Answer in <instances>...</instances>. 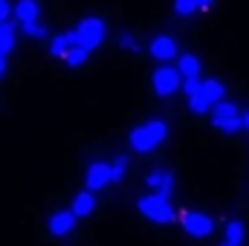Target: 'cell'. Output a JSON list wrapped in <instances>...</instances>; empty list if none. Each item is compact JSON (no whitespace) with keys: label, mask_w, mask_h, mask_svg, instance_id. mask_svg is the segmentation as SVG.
I'll return each mask as SVG.
<instances>
[{"label":"cell","mask_w":249,"mask_h":246,"mask_svg":"<svg viewBox=\"0 0 249 246\" xmlns=\"http://www.w3.org/2000/svg\"><path fill=\"white\" fill-rule=\"evenodd\" d=\"M105 32H107V26H105V20L102 18H84L75 29H70V32H61V35H55L53 38V44H50V53L55 55V58H64L70 50H75V47H84V50H96L102 41H105Z\"/></svg>","instance_id":"obj_1"},{"label":"cell","mask_w":249,"mask_h":246,"mask_svg":"<svg viewBox=\"0 0 249 246\" xmlns=\"http://www.w3.org/2000/svg\"><path fill=\"white\" fill-rule=\"evenodd\" d=\"M165 136H168V124L162 119H151V122H142L139 127H133L127 142L136 154H151L165 142Z\"/></svg>","instance_id":"obj_2"},{"label":"cell","mask_w":249,"mask_h":246,"mask_svg":"<svg viewBox=\"0 0 249 246\" xmlns=\"http://www.w3.org/2000/svg\"><path fill=\"white\" fill-rule=\"evenodd\" d=\"M136 209H139V214L142 217H148V220H154V223H174V217H177V211H174V206H171V194H157V191H151V194H145V197H139L136 200Z\"/></svg>","instance_id":"obj_3"},{"label":"cell","mask_w":249,"mask_h":246,"mask_svg":"<svg viewBox=\"0 0 249 246\" xmlns=\"http://www.w3.org/2000/svg\"><path fill=\"white\" fill-rule=\"evenodd\" d=\"M212 124L223 133H241L244 130V110L232 102H217L212 107Z\"/></svg>","instance_id":"obj_4"},{"label":"cell","mask_w":249,"mask_h":246,"mask_svg":"<svg viewBox=\"0 0 249 246\" xmlns=\"http://www.w3.org/2000/svg\"><path fill=\"white\" fill-rule=\"evenodd\" d=\"M183 84H186V78H183V72H180L177 67H157L154 75H151V87H154V93L162 96V99L180 93Z\"/></svg>","instance_id":"obj_5"},{"label":"cell","mask_w":249,"mask_h":246,"mask_svg":"<svg viewBox=\"0 0 249 246\" xmlns=\"http://www.w3.org/2000/svg\"><path fill=\"white\" fill-rule=\"evenodd\" d=\"M148 55L154 58V61H174V58H180V47H177V41L171 38V35H157V38H151V44H148Z\"/></svg>","instance_id":"obj_6"},{"label":"cell","mask_w":249,"mask_h":246,"mask_svg":"<svg viewBox=\"0 0 249 246\" xmlns=\"http://www.w3.org/2000/svg\"><path fill=\"white\" fill-rule=\"evenodd\" d=\"M180 223H183L186 235H191V238H209L214 232V220L209 214H203V211H186L180 217Z\"/></svg>","instance_id":"obj_7"},{"label":"cell","mask_w":249,"mask_h":246,"mask_svg":"<svg viewBox=\"0 0 249 246\" xmlns=\"http://www.w3.org/2000/svg\"><path fill=\"white\" fill-rule=\"evenodd\" d=\"M84 183H87V188H93V191L116 183V177H113V162H90V165H87V174H84Z\"/></svg>","instance_id":"obj_8"},{"label":"cell","mask_w":249,"mask_h":246,"mask_svg":"<svg viewBox=\"0 0 249 246\" xmlns=\"http://www.w3.org/2000/svg\"><path fill=\"white\" fill-rule=\"evenodd\" d=\"M145 185H148V191H157V194H171V191H174V174H171L168 168H154V171H148Z\"/></svg>","instance_id":"obj_9"},{"label":"cell","mask_w":249,"mask_h":246,"mask_svg":"<svg viewBox=\"0 0 249 246\" xmlns=\"http://www.w3.org/2000/svg\"><path fill=\"white\" fill-rule=\"evenodd\" d=\"M75 211L70 209V211H55L53 217H50V232L55 235V238H64V235H70L72 229H75Z\"/></svg>","instance_id":"obj_10"},{"label":"cell","mask_w":249,"mask_h":246,"mask_svg":"<svg viewBox=\"0 0 249 246\" xmlns=\"http://www.w3.org/2000/svg\"><path fill=\"white\" fill-rule=\"evenodd\" d=\"M93 209H96V194H93V188H87V191H81V194L72 197V211H75V217H87V214H93Z\"/></svg>","instance_id":"obj_11"},{"label":"cell","mask_w":249,"mask_h":246,"mask_svg":"<svg viewBox=\"0 0 249 246\" xmlns=\"http://www.w3.org/2000/svg\"><path fill=\"white\" fill-rule=\"evenodd\" d=\"M38 15H41V6H38V0H18V3H15V18H18L20 23L38 20Z\"/></svg>","instance_id":"obj_12"},{"label":"cell","mask_w":249,"mask_h":246,"mask_svg":"<svg viewBox=\"0 0 249 246\" xmlns=\"http://www.w3.org/2000/svg\"><path fill=\"white\" fill-rule=\"evenodd\" d=\"M214 0H174V12L180 15V18H191L194 12H203V9H209Z\"/></svg>","instance_id":"obj_13"},{"label":"cell","mask_w":249,"mask_h":246,"mask_svg":"<svg viewBox=\"0 0 249 246\" xmlns=\"http://www.w3.org/2000/svg\"><path fill=\"white\" fill-rule=\"evenodd\" d=\"M177 70L183 72V78H200V58L191 53H183L177 58Z\"/></svg>","instance_id":"obj_14"},{"label":"cell","mask_w":249,"mask_h":246,"mask_svg":"<svg viewBox=\"0 0 249 246\" xmlns=\"http://www.w3.org/2000/svg\"><path fill=\"white\" fill-rule=\"evenodd\" d=\"M203 93H206V99H209L212 105H217V102H223L226 87H223L217 78H206V81H203Z\"/></svg>","instance_id":"obj_15"},{"label":"cell","mask_w":249,"mask_h":246,"mask_svg":"<svg viewBox=\"0 0 249 246\" xmlns=\"http://www.w3.org/2000/svg\"><path fill=\"white\" fill-rule=\"evenodd\" d=\"M15 50V26L9 23V20H3L0 23V53H12Z\"/></svg>","instance_id":"obj_16"},{"label":"cell","mask_w":249,"mask_h":246,"mask_svg":"<svg viewBox=\"0 0 249 246\" xmlns=\"http://www.w3.org/2000/svg\"><path fill=\"white\" fill-rule=\"evenodd\" d=\"M226 244H232V246L244 244V223L241 220H229L226 223Z\"/></svg>","instance_id":"obj_17"},{"label":"cell","mask_w":249,"mask_h":246,"mask_svg":"<svg viewBox=\"0 0 249 246\" xmlns=\"http://www.w3.org/2000/svg\"><path fill=\"white\" fill-rule=\"evenodd\" d=\"M188 107H191L194 113H212V107H214V105H212V102L206 99V93L200 90V93H194V96H188Z\"/></svg>","instance_id":"obj_18"},{"label":"cell","mask_w":249,"mask_h":246,"mask_svg":"<svg viewBox=\"0 0 249 246\" xmlns=\"http://www.w3.org/2000/svg\"><path fill=\"white\" fill-rule=\"evenodd\" d=\"M87 58H90V50H84V47H75V50H70V53L64 55L61 61L67 64V67H81Z\"/></svg>","instance_id":"obj_19"},{"label":"cell","mask_w":249,"mask_h":246,"mask_svg":"<svg viewBox=\"0 0 249 246\" xmlns=\"http://www.w3.org/2000/svg\"><path fill=\"white\" fill-rule=\"evenodd\" d=\"M20 26H23V32L29 38H47V26L41 20H29V23H20Z\"/></svg>","instance_id":"obj_20"},{"label":"cell","mask_w":249,"mask_h":246,"mask_svg":"<svg viewBox=\"0 0 249 246\" xmlns=\"http://www.w3.org/2000/svg\"><path fill=\"white\" fill-rule=\"evenodd\" d=\"M119 47L127 53H139V38L133 32H119Z\"/></svg>","instance_id":"obj_21"},{"label":"cell","mask_w":249,"mask_h":246,"mask_svg":"<svg viewBox=\"0 0 249 246\" xmlns=\"http://www.w3.org/2000/svg\"><path fill=\"white\" fill-rule=\"evenodd\" d=\"M124 171H127V159H124V157H116V159H113V177H116V183L124 177Z\"/></svg>","instance_id":"obj_22"},{"label":"cell","mask_w":249,"mask_h":246,"mask_svg":"<svg viewBox=\"0 0 249 246\" xmlns=\"http://www.w3.org/2000/svg\"><path fill=\"white\" fill-rule=\"evenodd\" d=\"M9 12H15V6H9V0H0V23L9 20Z\"/></svg>","instance_id":"obj_23"},{"label":"cell","mask_w":249,"mask_h":246,"mask_svg":"<svg viewBox=\"0 0 249 246\" xmlns=\"http://www.w3.org/2000/svg\"><path fill=\"white\" fill-rule=\"evenodd\" d=\"M6 58H9V55H6V53H0V78L6 75V67H9V61H6Z\"/></svg>","instance_id":"obj_24"},{"label":"cell","mask_w":249,"mask_h":246,"mask_svg":"<svg viewBox=\"0 0 249 246\" xmlns=\"http://www.w3.org/2000/svg\"><path fill=\"white\" fill-rule=\"evenodd\" d=\"M244 130H249V110H244Z\"/></svg>","instance_id":"obj_25"},{"label":"cell","mask_w":249,"mask_h":246,"mask_svg":"<svg viewBox=\"0 0 249 246\" xmlns=\"http://www.w3.org/2000/svg\"><path fill=\"white\" fill-rule=\"evenodd\" d=\"M223 246H232V244H223Z\"/></svg>","instance_id":"obj_26"}]
</instances>
